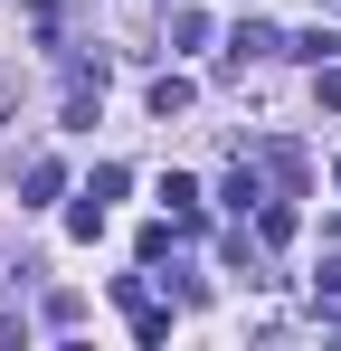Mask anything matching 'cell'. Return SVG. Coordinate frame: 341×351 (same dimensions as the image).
<instances>
[{
  "mask_svg": "<svg viewBox=\"0 0 341 351\" xmlns=\"http://www.w3.org/2000/svg\"><path fill=\"white\" fill-rule=\"evenodd\" d=\"M133 342H152V351L170 342V313H162V304H152V294H142V304H133Z\"/></svg>",
  "mask_w": 341,
  "mask_h": 351,
  "instance_id": "cell-10",
  "label": "cell"
},
{
  "mask_svg": "<svg viewBox=\"0 0 341 351\" xmlns=\"http://www.w3.org/2000/svg\"><path fill=\"white\" fill-rule=\"evenodd\" d=\"M247 58H284V38L266 29V19H256V10H247V19L227 29V66H247Z\"/></svg>",
  "mask_w": 341,
  "mask_h": 351,
  "instance_id": "cell-2",
  "label": "cell"
},
{
  "mask_svg": "<svg viewBox=\"0 0 341 351\" xmlns=\"http://www.w3.org/2000/svg\"><path fill=\"white\" fill-rule=\"evenodd\" d=\"M237 10H256V0H237Z\"/></svg>",
  "mask_w": 341,
  "mask_h": 351,
  "instance_id": "cell-18",
  "label": "cell"
},
{
  "mask_svg": "<svg viewBox=\"0 0 341 351\" xmlns=\"http://www.w3.org/2000/svg\"><path fill=\"white\" fill-rule=\"evenodd\" d=\"M76 323H86V294L57 285V294H48V332H76Z\"/></svg>",
  "mask_w": 341,
  "mask_h": 351,
  "instance_id": "cell-11",
  "label": "cell"
},
{
  "mask_svg": "<svg viewBox=\"0 0 341 351\" xmlns=\"http://www.w3.org/2000/svg\"><path fill=\"white\" fill-rule=\"evenodd\" d=\"M19 190H29V199H19V209H48L57 190H66V162H57V152H38V162H29V171H19Z\"/></svg>",
  "mask_w": 341,
  "mask_h": 351,
  "instance_id": "cell-3",
  "label": "cell"
},
{
  "mask_svg": "<svg viewBox=\"0 0 341 351\" xmlns=\"http://www.w3.org/2000/svg\"><path fill=\"white\" fill-rule=\"evenodd\" d=\"M332 48H341V38H332V19H323V29H303V38H284V58H303V66H323Z\"/></svg>",
  "mask_w": 341,
  "mask_h": 351,
  "instance_id": "cell-7",
  "label": "cell"
},
{
  "mask_svg": "<svg viewBox=\"0 0 341 351\" xmlns=\"http://www.w3.org/2000/svg\"><path fill=\"white\" fill-rule=\"evenodd\" d=\"M332 180H341V162H332Z\"/></svg>",
  "mask_w": 341,
  "mask_h": 351,
  "instance_id": "cell-19",
  "label": "cell"
},
{
  "mask_svg": "<svg viewBox=\"0 0 341 351\" xmlns=\"http://www.w3.org/2000/svg\"><path fill=\"white\" fill-rule=\"evenodd\" d=\"M218 199H227V209H237V219H247V209H256V199H266V180L247 171V162H237V171H227V190H218Z\"/></svg>",
  "mask_w": 341,
  "mask_h": 351,
  "instance_id": "cell-8",
  "label": "cell"
},
{
  "mask_svg": "<svg viewBox=\"0 0 341 351\" xmlns=\"http://www.w3.org/2000/svg\"><path fill=\"white\" fill-rule=\"evenodd\" d=\"M294 237V199H256V247H284Z\"/></svg>",
  "mask_w": 341,
  "mask_h": 351,
  "instance_id": "cell-5",
  "label": "cell"
},
{
  "mask_svg": "<svg viewBox=\"0 0 341 351\" xmlns=\"http://www.w3.org/2000/svg\"><path fill=\"white\" fill-rule=\"evenodd\" d=\"M142 105H152V114H190V105H199V86H190V76H152V95H142Z\"/></svg>",
  "mask_w": 341,
  "mask_h": 351,
  "instance_id": "cell-4",
  "label": "cell"
},
{
  "mask_svg": "<svg viewBox=\"0 0 341 351\" xmlns=\"http://www.w3.org/2000/svg\"><path fill=\"white\" fill-rule=\"evenodd\" d=\"M266 171H275L284 199H294V190H303V152H294V143H266Z\"/></svg>",
  "mask_w": 341,
  "mask_h": 351,
  "instance_id": "cell-12",
  "label": "cell"
},
{
  "mask_svg": "<svg viewBox=\"0 0 341 351\" xmlns=\"http://www.w3.org/2000/svg\"><path fill=\"white\" fill-rule=\"evenodd\" d=\"M123 190H133V171H123V162H95V180H86V199H105V209H114Z\"/></svg>",
  "mask_w": 341,
  "mask_h": 351,
  "instance_id": "cell-13",
  "label": "cell"
},
{
  "mask_svg": "<svg viewBox=\"0 0 341 351\" xmlns=\"http://www.w3.org/2000/svg\"><path fill=\"white\" fill-rule=\"evenodd\" d=\"M313 10H323V19H341V0H313Z\"/></svg>",
  "mask_w": 341,
  "mask_h": 351,
  "instance_id": "cell-17",
  "label": "cell"
},
{
  "mask_svg": "<svg viewBox=\"0 0 341 351\" xmlns=\"http://www.w3.org/2000/svg\"><path fill=\"white\" fill-rule=\"evenodd\" d=\"M0 114H19V76H0Z\"/></svg>",
  "mask_w": 341,
  "mask_h": 351,
  "instance_id": "cell-16",
  "label": "cell"
},
{
  "mask_svg": "<svg viewBox=\"0 0 341 351\" xmlns=\"http://www.w3.org/2000/svg\"><path fill=\"white\" fill-rule=\"evenodd\" d=\"M313 95H323V105L341 114V66H332V58H323V76H313Z\"/></svg>",
  "mask_w": 341,
  "mask_h": 351,
  "instance_id": "cell-15",
  "label": "cell"
},
{
  "mask_svg": "<svg viewBox=\"0 0 341 351\" xmlns=\"http://www.w3.org/2000/svg\"><path fill=\"white\" fill-rule=\"evenodd\" d=\"M95 105H105V58H76L66 66V123H95Z\"/></svg>",
  "mask_w": 341,
  "mask_h": 351,
  "instance_id": "cell-1",
  "label": "cell"
},
{
  "mask_svg": "<svg viewBox=\"0 0 341 351\" xmlns=\"http://www.w3.org/2000/svg\"><path fill=\"white\" fill-rule=\"evenodd\" d=\"M66 237H86V247H95V237H105V199H86V190H76V209H66Z\"/></svg>",
  "mask_w": 341,
  "mask_h": 351,
  "instance_id": "cell-9",
  "label": "cell"
},
{
  "mask_svg": "<svg viewBox=\"0 0 341 351\" xmlns=\"http://www.w3.org/2000/svg\"><path fill=\"white\" fill-rule=\"evenodd\" d=\"M180 237H190V228H180V219H152V228L133 237V247H142V266H162V256H170V247H180Z\"/></svg>",
  "mask_w": 341,
  "mask_h": 351,
  "instance_id": "cell-6",
  "label": "cell"
},
{
  "mask_svg": "<svg viewBox=\"0 0 341 351\" xmlns=\"http://www.w3.org/2000/svg\"><path fill=\"white\" fill-rule=\"evenodd\" d=\"M313 313H323V323H341V276H323V285H313Z\"/></svg>",
  "mask_w": 341,
  "mask_h": 351,
  "instance_id": "cell-14",
  "label": "cell"
}]
</instances>
